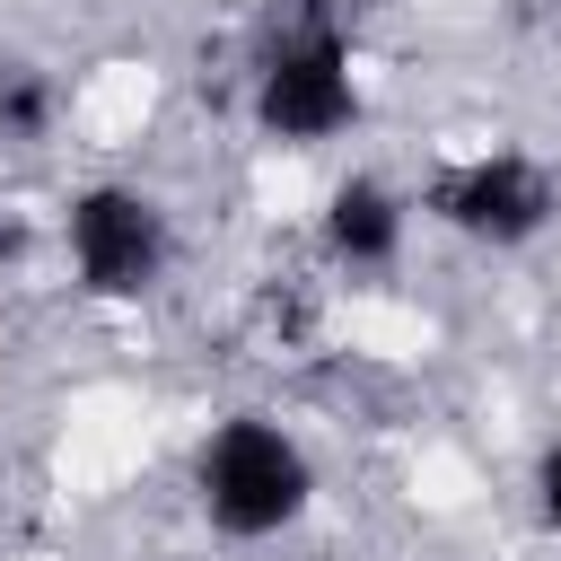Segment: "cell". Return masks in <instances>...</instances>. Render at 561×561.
Listing matches in <instances>:
<instances>
[{
	"instance_id": "cell-6",
	"label": "cell",
	"mask_w": 561,
	"mask_h": 561,
	"mask_svg": "<svg viewBox=\"0 0 561 561\" xmlns=\"http://www.w3.org/2000/svg\"><path fill=\"white\" fill-rule=\"evenodd\" d=\"M61 123V79L44 61H0V149H44Z\"/></svg>"
},
{
	"instance_id": "cell-1",
	"label": "cell",
	"mask_w": 561,
	"mask_h": 561,
	"mask_svg": "<svg viewBox=\"0 0 561 561\" xmlns=\"http://www.w3.org/2000/svg\"><path fill=\"white\" fill-rule=\"evenodd\" d=\"M359 44L333 9H289L245 61V123L272 149H333L359 131Z\"/></svg>"
},
{
	"instance_id": "cell-3",
	"label": "cell",
	"mask_w": 561,
	"mask_h": 561,
	"mask_svg": "<svg viewBox=\"0 0 561 561\" xmlns=\"http://www.w3.org/2000/svg\"><path fill=\"white\" fill-rule=\"evenodd\" d=\"M53 237H61L70 289L96 298V307H140V298H158L167 272H175V210H167L149 184H131V175L79 184V193L61 202V219H53Z\"/></svg>"
},
{
	"instance_id": "cell-4",
	"label": "cell",
	"mask_w": 561,
	"mask_h": 561,
	"mask_svg": "<svg viewBox=\"0 0 561 561\" xmlns=\"http://www.w3.org/2000/svg\"><path fill=\"white\" fill-rule=\"evenodd\" d=\"M412 202L430 228H447L456 245H482V254H526L561 228V175L535 149H465V158L430 167V184Z\"/></svg>"
},
{
	"instance_id": "cell-7",
	"label": "cell",
	"mask_w": 561,
	"mask_h": 561,
	"mask_svg": "<svg viewBox=\"0 0 561 561\" xmlns=\"http://www.w3.org/2000/svg\"><path fill=\"white\" fill-rule=\"evenodd\" d=\"M526 491H535V517L561 535V430L535 447V473H526Z\"/></svg>"
},
{
	"instance_id": "cell-5",
	"label": "cell",
	"mask_w": 561,
	"mask_h": 561,
	"mask_svg": "<svg viewBox=\"0 0 561 561\" xmlns=\"http://www.w3.org/2000/svg\"><path fill=\"white\" fill-rule=\"evenodd\" d=\"M412 219H421V202H412L394 175L351 167V175H333L324 202H316V245H324L333 272H394L403 245H412Z\"/></svg>"
},
{
	"instance_id": "cell-2",
	"label": "cell",
	"mask_w": 561,
	"mask_h": 561,
	"mask_svg": "<svg viewBox=\"0 0 561 561\" xmlns=\"http://www.w3.org/2000/svg\"><path fill=\"white\" fill-rule=\"evenodd\" d=\"M193 508L228 543H272L316 508V456L272 412H228L193 447Z\"/></svg>"
}]
</instances>
